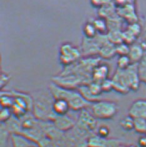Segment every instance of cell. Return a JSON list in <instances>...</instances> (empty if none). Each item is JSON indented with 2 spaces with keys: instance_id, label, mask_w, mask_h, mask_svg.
<instances>
[{
  "instance_id": "6da1fadb",
  "label": "cell",
  "mask_w": 146,
  "mask_h": 147,
  "mask_svg": "<svg viewBox=\"0 0 146 147\" xmlns=\"http://www.w3.org/2000/svg\"><path fill=\"white\" fill-rule=\"evenodd\" d=\"M50 90L55 99H64L66 100L70 106V109L75 111L84 109L92 104V102L87 101L79 92L62 88L55 83L50 85Z\"/></svg>"
},
{
  "instance_id": "7a4b0ae2",
  "label": "cell",
  "mask_w": 146,
  "mask_h": 147,
  "mask_svg": "<svg viewBox=\"0 0 146 147\" xmlns=\"http://www.w3.org/2000/svg\"><path fill=\"white\" fill-rule=\"evenodd\" d=\"M92 114L95 118L100 119H112L117 115L118 106L115 102L110 101H98L92 105Z\"/></svg>"
},
{
  "instance_id": "3957f363",
  "label": "cell",
  "mask_w": 146,
  "mask_h": 147,
  "mask_svg": "<svg viewBox=\"0 0 146 147\" xmlns=\"http://www.w3.org/2000/svg\"><path fill=\"white\" fill-rule=\"evenodd\" d=\"M80 55V52L78 49L67 43L62 46L60 59L64 65H70L78 60Z\"/></svg>"
},
{
  "instance_id": "277c9868",
  "label": "cell",
  "mask_w": 146,
  "mask_h": 147,
  "mask_svg": "<svg viewBox=\"0 0 146 147\" xmlns=\"http://www.w3.org/2000/svg\"><path fill=\"white\" fill-rule=\"evenodd\" d=\"M138 63H132L127 69L124 70L128 86L132 91H136L139 88L141 80L138 73Z\"/></svg>"
},
{
  "instance_id": "5b68a950",
  "label": "cell",
  "mask_w": 146,
  "mask_h": 147,
  "mask_svg": "<svg viewBox=\"0 0 146 147\" xmlns=\"http://www.w3.org/2000/svg\"><path fill=\"white\" fill-rule=\"evenodd\" d=\"M111 80L113 89L117 92L125 94L131 91L125 78L124 70L117 69Z\"/></svg>"
},
{
  "instance_id": "8992f818",
  "label": "cell",
  "mask_w": 146,
  "mask_h": 147,
  "mask_svg": "<svg viewBox=\"0 0 146 147\" xmlns=\"http://www.w3.org/2000/svg\"><path fill=\"white\" fill-rule=\"evenodd\" d=\"M117 14L122 20L129 24L138 22V16L136 12L135 5H127L117 7Z\"/></svg>"
},
{
  "instance_id": "52a82bcc",
  "label": "cell",
  "mask_w": 146,
  "mask_h": 147,
  "mask_svg": "<svg viewBox=\"0 0 146 147\" xmlns=\"http://www.w3.org/2000/svg\"><path fill=\"white\" fill-rule=\"evenodd\" d=\"M129 115L134 119H146V100L139 99L132 102L129 109Z\"/></svg>"
},
{
  "instance_id": "ba28073f",
  "label": "cell",
  "mask_w": 146,
  "mask_h": 147,
  "mask_svg": "<svg viewBox=\"0 0 146 147\" xmlns=\"http://www.w3.org/2000/svg\"><path fill=\"white\" fill-rule=\"evenodd\" d=\"M79 124L84 129L93 130L95 129L97 126L96 118L86 111H82L79 117Z\"/></svg>"
},
{
  "instance_id": "9c48e42d",
  "label": "cell",
  "mask_w": 146,
  "mask_h": 147,
  "mask_svg": "<svg viewBox=\"0 0 146 147\" xmlns=\"http://www.w3.org/2000/svg\"><path fill=\"white\" fill-rule=\"evenodd\" d=\"M108 73L109 69L107 65L98 64L93 69L92 72L93 82L101 84L102 82L107 79Z\"/></svg>"
},
{
  "instance_id": "30bf717a",
  "label": "cell",
  "mask_w": 146,
  "mask_h": 147,
  "mask_svg": "<svg viewBox=\"0 0 146 147\" xmlns=\"http://www.w3.org/2000/svg\"><path fill=\"white\" fill-rule=\"evenodd\" d=\"M55 126L60 131H67L74 127L75 122L67 115H56L54 119Z\"/></svg>"
},
{
  "instance_id": "8fae6325",
  "label": "cell",
  "mask_w": 146,
  "mask_h": 147,
  "mask_svg": "<svg viewBox=\"0 0 146 147\" xmlns=\"http://www.w3.org/2000/svg\"><path fill=\"white\" fill-rule=\"evenodd\" d=\"M145 55V50L141 44L134 43L130 46L129 57L132 63H138Z\"/></svg>"
},
{
  "instance_id": "7c38bea8",
  "label": "cell",
  "mask_w": 146,
  "mask_h": 147,
  "mask_svg": "<svg viewBox=\"0 0 146 147\" xmlns=\"http://www.w3.org/2000/svg\"><path fill=\"white\" fill-rule=\"evenodd\" d=\"M53 111L56 115H66L70 109L68 102L64 99H55L52 104Z\"/></svg>"
},
{
  "instance_id": "4fadbf2b",
  "label": "cell",
  "mask_w": 146,
  "mask_h": 147,
  "mask_svg": "<svg viewBox=\"0 0 146 147\" xmlns=\"http://www.w3.org/2000/svg\"><path fill=\"white\" fill-rule=\"evenodd\" d=\"M116 54V46L108 40L106 41L101 46L98 53V55L104 59H112Z\"/></svg>"
},
{
  "instance_id": "5bb4252c",
  "label": "cell",
  "mask_w": 146,
  "mask_h": 147,
  "mask_svg": "<svg viewBox=\"0 0 146 147\" xmlns=\"http://www.w3.org/2000/svg\"><path fill=\"white\" fill-rule=\"evenodd\" d=\"M108 40L115 46L123 43V34L121 30H111L107 34Z\"/></svg>"
},
{
  "instance_id": "9a60e30c",
  "label": "cell",
  "mask_w": 146,
  "mask_h": 147,
  "mask_svg": "<svg viewBox=\"0 0 146 147\" xmlns=\"http://www.w3.org/2000/svg\"><path fill=\"white\" fill-rule=\"evenodd\" d=\"M93 24L97 30V32L100 35H107L108 32V28L107 25V22L105 19L100 18L95 19L93 22Z\"/></svg>"
},
{
  "instance_id": "2e32d148",
  "label": "cell",
  "mask_w": 146,
  "mask_h": 147,
  "mask_svg": "<svg viewBox=\"0 0 146 147\" xmlns=\"http://www.w3.org/2000/svg\"><path fill=\"white\" fill-rule=\"evenodd\" d=\"M134 119L129 115L124 116L120 121V126L125 131H131L134 129Z\"/></svg>"
},
{
  "instance_id": "e0dca14e",
  "label": "cell",
  "mask_w": 146,
  "mask_h": 147,
  "mask_svg": "<svg viewBox=\"0 0 146 147\" xmlns=\"http://www.w3.org/2000/svg\"><path fill=\"white\" fill-rule=\"evenodd\" d=\"M134 129L140 134H145L146 133V119L135 118L134 122Z\"/></svg>"
},
{
  "instance_id": "ac0fdd59",
  "label": "cell",
  "mask_w": 146,
  "mask_h": 147,
  "mask_svg": "<svg viewBox=\"0 0 146 147\" xmlns=\"http://www.w3.org/2000/svg\"><path fill=\"white\" fill-rule=\"evenodd\" d=\"M14 103V98L10 94V93L1 92V105L5 108H11Z\"/></svg>"
},
{
  "instance_id": "d6986e66",
  "label": "cell",
  "mask_w": 146,
  "mask_h": 147,
  "mask_svg": "<svg viewBox=\"0 0 146 147\" xmlns=\"http://www.w3.org/2000/svg\"><path fill=\"white\" fill-rule=\"evenodd\" d=\"M98 136H93L88 139L87 145L88 147H105L107 140Z\"/></svg>"
},
{
  "instance_id": "ffe728a7",
  "label": "cell",
  "mask_w": 146,
  "mask_h": 147,
  "mask_svg": "<svg viewBox=\"0 0 146 147\" xmlns=\"http://www.w3.org/2000/svg\"><path fill=\"white\" fill-rule=\"evenodd\" d=\"M137 67L139 78H140L141 81L146 84V55H144L141 62L138 63Z\"/></svg>"
},
{
  "instance_id": "44dd1931",
  "label": "cell",
  "mask_w": 146,
  "mask_h": 147,
  "mask_svg": "<svg viewBox=\"0 0 146 147\" xmlns=\"http://www.w3.org/2000/svg\"><path fill=\"white\" fill-rule=\"evenodd\" d=\"M97 31L93 23H87L84 26V33L87 38H94L97 35Z\"/></svg>"
},
{
  "instance_id": "7402d4cb",
  "label": "cell",
  "mask_w": 146,
  "mask_h": 147,
  "mask_svg": "<svg viewBox=\"0 0 146 147\" xmlns=\"http://www.w3.org/2000/svg\"><path fill=\"white\" fill-rule=\"evenodd\" d=\"M126 30L128 31L131 34L134 35L137 38L141 35L142 26L140 24H139L137 22L132 23V24H129L128 25Z\"/></svg>"
},
{
  "instance_id": "603a6c76",
  "label": "cell",
  "mask_w": 146,
  "mask_h": 147,
  "mask_svg": "<svg viewBox=\"0 0 146 147\" xmlns=\"http://www.w3.org/2000/svg\"><path fill=\"white\" fill-rule=\"evenodd\" d=\"M131 59L128 55L119 56L117 60V67L120 70H125L132 64Z\"/></svg>"
},
{
  "instance_id": "cb8c5ba5",
  "label": "cell",
  "mask_w": 146,
  "mask_h": 147,
  "mask_svg": "<svg viewBox=\"0 0 146 147\" xmlns=\"http://www.w3.org/2000/svg\"><path fill=\"white\" fill-rule=\"evenodd\" d=\"M130 51V45L123 42L116 45V53L119 56L128 55Z\"/></svg>"
},
{
  "instance_id": "d4e9b609",
  "label": "cell",
  "mask_w": 146,
  "mask_h": 147,
  "mask_svg": "<svg viewBox=\"0 0 146 147\" xmlns=\"http://www.w3.org/2000/svg\"><path fill=\"white\" fill-rule=\"evenodd\" d=\"M12 111L11 108L2 107L0 112V119L2 123H6L11 118Z\"/></svg>"
},
{
  "instance_id": "484cf974",
  "label": "cell",
  "mask_w": 146,
  "mask_h": 147,
  "mask_svg": "<svg viewBox=\"0 0 146 147\" xmlns=\"http://www.w3.org/2000/svg\"><path fill=\"white\" fill-rule=\"evenodd\" d=\"M110 133V129L108 128V126L102 125L100 126L97 129V135L99 137H101L102 138H106L109 135Z\"/></svg>"
},
{
  "instance_id": "4316f807",
  "label": "cell",
  "mask_w": 146,
  "mask_h": 147,
  "mask_svg": "<svg viewBox=\"0 0 146 147\" xmlns=\"http://www.w3.org/2000/svg\"><path fill=\"white\" fill-rule=\"evenodd\" d=\"M100 85L102 92H111L112 90H113V84L112 80L108 79H105L104 81L101 82Z\"/></svg>"
},
{
  "instance_id": "83f0119b",
  "label": "cell",
  "mask_w": 146,
  "mask_h": 147,
  "mask_svg": "<svg viewBox=\"0 0 146 147\" xmlns=\"http://www.w3.org/2000/svg\"><path fill=\"white\" fill-rule=\"evenodd\" d=\"M135 0H114L116 7H121L127 5H135Z\"/></svg>"
},
{
  "instance_id": "f1b7e54d",
  "label": "cell",
  "mask_w": 146,
  "mask_h": 147,
  "mask_svg": "<svg viewBox=\"0 0 146 147\" xmlns=\"http://www.w3.org/2000/svg\"><path fill=\"white\" fill-rule=\"evenodd\" d=\"M112 2V0H92V3L95 7L101 8Z\"/></svg>"
},
{
  "instance_id": "f546056e",
  "label": "cell",
  "mask_w": 146,
  "mask_h": 147,
  "mask_svg": "<svg viewBox=\"0 0 146 147\" xmlns=\"http://www.w3.org/2000/svg\"><path fill=\"white\" fill-rule=\"evenodd\" d=\"M9 81V76L6 74L1 73V88L5 86Z\"/></svg>"
},
{
  "instance_id": "4dcf8cb0",
  "label": "cell",
  "mask_w": 146,
  "mask_h": 147,
  "mask_svg": "<svg viewBox=\"0 0 146 147\" xmlns=\"http://www.w3.org/2000/svg\"><path fill=\"white\" fill-rule=\"evenodd\" d=\"M139 145L140 147H146V135L141 136L138 140Z\"/></svg>"
},
{
  "instance_id": "1f68e13d",
  "label": "cell",
  "mask_w": 146,
  "mask_h": 147,
  "mask_svg": "<svg viewBox=\"0 0 146 147\" xmlns=\"http://www.w3.org/2000/svg\"><path fill=\"white\" fill-rule=\"evenodd\" d=\"M145 135H146V133H145Z\"/></svg>"
}]
</instances>
